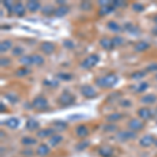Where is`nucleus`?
<instances>
[{
	"instance_id": "nucleus-1",
	"label": "nucleus",
	"mask_w": 157,
	"mask_h": 157,
	"mask_svg": "<svg viewBox=\"0 0 157 157\" xmlns=\"http://www.w3.org/2000/svg\"><path fill=\"white\" fill-rule=\"evenodd\" d=\"M118 81L117 75L114 73H109L104 77L95 78V84L101 88H112L116 85Z\"/></svg>"
},
{
	"instance_id": "nucleus-2",
	"label": "nucleus",
	"mask_w": 157,
	"mask_h": 157,
	"mask_svg": "<svg viewBox=\"0 0 157 157\" xmlns=\"http://www.w3.org/2000/svg\"><path fill=\"white\" fill-rule=\"evenodd\" d=\"M98 61H100V57L97 54H92L83 60V62L81 63V66L84 69H91V68L94 67L98 64Z\"/></svg>"
},
{
	"instance_id": "nucleus-3",
	"label": "nucleus",
	"mask_w": 157,
	"mask_h": 157,
	"mask_svg": "<svg viewBox=\"0 0 157 157\" xmlns=\"http://www.w3.org/2000/svg\"><path fill=\"white\" fill-rule=\"evenodd\" d=\"M75 97L73 94L69 92H64L58 98V103L60 104L63 107H67V106H70L75 103Z\"/></svg>"
},
{
	"instance_id": "nucleus-4",
	"label": "nucleus",
	"mask_w": 157,
	"mask_h": 157,
	"mask_svg": "<svg viewBox=\"0 0 157 157\" xmlns=\"http://www.w3.org/2000/svg\"><path fill=\"white\" fill-rule=\"evenodd\" d=\"M32 107L37 110H45L48 107V101L42 95H39V97L35 98L32 102Z\"/></svg>"
},
{
	"instance_id": "nucleus-5",
	"label": "nucleus",
	"mask_w": 157,
	"mask_h": 157,
	"mask_svg": "<svg viewBox=\"0 0 157 157\" xmlns=\"http://www.w3.org/2000/svg\"><path fill=\"white\" fill-rule=\"evenodd\" d=\"M81 93H82L83 97H85L86 98H93L98 95L97 91L91 85H83L80 88Z\"/></svg>"
},
{
	"instance_id": "nucleus-6",
	"label": "nucleus",
	"mask_w": 157,
	"mask_h": 157,
	"mask_svg": "<svg viewBox=\"0 0 157 157\" xmlns=\"http://www.w3.org/2000/svg\"><path fill=\"white\" fill-rule=\"evenodd\" d=\"M128 127H129V129H130L131 131L135 132V131L143 130L144 127H145V125H144V123L140 120H137V118H132V120L128 123Z\"/></svg>"
},
{
	"instance_id": "nucleus-7",
	"label": "nucleus",
	"mask_w": 157,
	"mask_h": 157,
	"mask_svg": "<svg viewBox=\"0 0 157 157\" xmlns=\"http://www.w3.org/2000/svg\"><path fill=\"white\" fill-rule=\"evenodd\" d=\"M136 137V133L133 131H121L117 133V138L121 141L129 140V139H134Z\"/></svg>"
},
{
	"instance_id": "nucleus-8",
	"label": "nucleus",
	"mask_w": 157,
	"mask_h": 157,
	"mask_svg": "<svg viewBox=\"0 0 157 157\" xmlns=\"http://www.w3.org/2000/svg\"><path fill=\"white\" fill-rule=\"evenodd\" d=\"M40 48H41V50H42L43 52H44V54L50 55V54H52V52H55L56 46H55L54 43H52V42H49V41H45V42H43L42 44H41Z\"/></svg>"
},
{
	"instance_id": "nucleus-9",
	"label": "nucleus",
	"mask_w": 157,
	"mask_h": 157,
	"mask_svg": "<svg viewBox=\"0 0 157 157\" xmlns=\"http://www.w3.org/2000/svg\"><path fill=\"white\" fill-rule=\"evenodd\" d=\"M154 143H155V137L153 135H146L139 140V145L144 148H148V147L153 145Z\"/></svg>"
},
{
	"instance_id": "nucleus-10",
	"label": "nucleus",
	"mask_w": 157,
	"mask_h": 157,
	"mask_svg": "<svg viewBox=\"0 0 157 157\" xmlns=\"http://www.w3.org/2000/svg\"><path fill=\"white\" fill-rule=\"evenodd\" d=\"M56 130L54 128H47V129H41V130L38 131L37 136L40 138H45L48 137V136H52L55 135Z\"/></svg>"
},
{
	"instance_id": "nucleus-11",
	"label": "nucleus",
	"mask_w": 157,
	"mask_h": 157,
	"mask_svg": "<svg viewBox=\"0 0 157 157\" xmlns=\"http://www.w3.org/2000/svg\"><path fill=\"white\" fill-rule=\"evenodd\" d=\"M98 154L102 157H111L113 155V149L109 146H103L98 150Z\"/></svg>"
},
{
	"instance_id": "nucleus-12",
	"label": "nucleus",
	"mask_w": 157,
	"mask_h": 157,
	"mask_svg": "<svg viewBox=\"0 0 157 157\" xmlns=\"http://www.w3.org/2000/svg\"><path fill=\"white\" fill-rule=\"evenodd\" d=\"M75 133H77V135L78 137L81 138H84L86 136H88V134H89V130H88V128L86 127L85 125H80L78 126L77 129H75Z\"/></svg>"
},
{
	"instance_id": "nucleus-13",
	"label": "nucleus",
	"mask_w": 157,
	"mask_h": 157,
	"mask_svg": "<svg viewBox=\"0 0 157 157\" xmlns=\"http://www.w3.org/2000/svg\"><path fill=\"white\" fill-rule=\"evenodd\" d=\"M150 47V44L146 41H140V42H137L135 45H134V52H143L147 50Z\"/></svg>"
},
{
	"instance_id": "nucleus-14",
	"label": "nucleus",
	"mask_w": 157,
	"mask_h": 157,
	"mask_svg": "<svg viewBox=\"0 0 157 157\" xmlns=\"http://www.w3.org/2000/svg\"><path fill=\"white\" fill-rule=\"evenodd\" d=\"M13 13H14V14H16L18 17H23L24 14H25V7L23 6V4H22V3L18 2V3L14 4V7H13Z\"/></svg>"
},
{
	"instance_id": "nucleus-15",
	"label": "nucleus",
	"mask_w": 157,
	"mask_h": 157,
	"mask_svg": "<svg viewBox=\"0 0 157 157\" xmlns=\"http://www.w3.org/2000/svg\"><path fill=\"white\" fill-rule=\"evenodd\" d=\"M138 115L143 120L148 121L152 117V111L149 108H140L138 110Z\"/></svg>"
},
{
	"instance_id": "nucleus-16",
	"label": "nucleus",
	"mask_w": 157,
	"mask_h": 157,
	"mask_svg": "<svg viewBox=\"0 0 157 157\" xmlns=\"http://www.w3.org/2000/svg\"><path fill=\"white\" fill-rule=\"evenodd\" d=\"M49 154V147L45 144H41L37 149V155L40 157H44Z\"/></svg>"
},
{
	"instance_id": "nucleus-17",
	"label": "nucleus",
	"mask_w": 157,
	"mask_h": 157,
	"mask_svg": "<svg viewBox=\"0 0 157 157\" xmlns=\"http://www.w3.org/2000/svg\"><path fill=\"white\" fill-rule=\"evenodd\" d=\"M100 43H101V46H102L104 49L111 50L112 48H114V45H113V43H112V39L103 38V39H101Z\"/></svg>"
},
{
	"instance_id": "nucleus-18",
	"label": "nucleus",
	"mask_w": 157,
	"mask_h": 157,
	"mask_svg": "<svg viewBox=\"0 0 157 157\" xmlns=\"http://www.w3.org/2000/svg\"><path fill=\"white\" fill-rule=\"evenodd\" d=\"M26 7H27V10H29V12L35 13V12H37L38 10H40L41 4H40L39 1H36V0H30V1L27 2Z\"/></svg>"
},
{
	"instance_id": "nucleus-19",
	"label": "nucleus",
	"mask_w": 157,
	"mask_h": 157,
	"mask_svg": "<svg viewBox=\"0 0 157 157\" xmlns=\"http://www.w3.org/2000/svg\"><path fill=\"white\" fill-rule=\"evenodd\" d=\"M3 124H6L7 127L11 129H16L17 127H19L20 121L18 118H16V117H10L9 120H6Z\"/></svg>"
},
{
	"instance_id": "nucleus-20",
	"label": "nucleus",
	"mask_w": 157,
	"mask_h": 157,
	"mask_svg": "<svg viewBox=\"0 0 157 157\" xmlns=\"http://www.w3.org/2000/svg\"><path fill=\"white\" fill-rule=\"evenodd\" d=\"M39 121H36L35 118H29V121H26V129L29 131H35L39 128Z\"/></svg>"
},
{
	"instance_id": "nucleus-21",
	"label": "nucleus",
	"mask_w": 157,
	"mask_h": 157,
	"mask_svg": "<svg viewBox=\"0 0 157 157\" xmlns=\"http://www.w3.org/2000/svg\"><path fill=\"white\" fill-rule=\"evenodd\" d=\"M68 12H69V7L66 6H61L58 7V9H56L55 16L56 17H63V16H65V15H67Z\"/></svg>"
},
{
	"instance_id": "nucleus-22",
	"label": "nucleus",
	"mask_w": 157,
	"mask_h": 157,
	"mask_svg": "<svg viewBox=\"0 0 157 157\" xmlns=\"http://www.w3.org/2000/svg\"><path fill=\"white\" fill-rule=\"evenodd\" d=\"M114 9H115V6H113V4L107 6H102L100 11H98V15H100V16H106V15L114 12Z\"/></svg>"
},
{
	"instance_id": "nucleus-23",
	"label": "nucleus",
	"mask_w": 157,
	"mask_h": 157,
	"mask_svg": "<svg viewBox=\"0 0 157 157\" xmlns=\"http://www.w3.org/2000/svg\"><path fill=\"white\" fill-rule=\"evenodd\" d=\"M141 103L144 104H153L157 101V97L154 94H146L141 98Z\"/></svg>"
},
{
	"instance_id": "nucleus-24",
	"label": "nucleus",
	"mask_w": 157,
	"mask_h": 157,
	"mask_svg": "<svg viewBox=\"0 0 157 157\" xmlns=\"http://www.w3.org/2000/svg\"><path fill=\"white\" fill-rule=\"evenodd\" d=\"M4 98H6L7 101H9L10 103H12V104H16V103H18L19 102V97L16 94V93H14V92H7L4 94Z\"/></svg>"
},
{
	"instance_id": "nucleus-25",
	"label": "nucleus",
	"mask_w": 157,
	"mask_h": 157,
	"mask_svg": "<svg viewBox=\"0 0 157 157\" xmlns=\"http://www.w3.org/2000/svg\"><path fill=\"white\" fill-rule=\"evenodd\" d=\"M54 129L56 131H63L67 129V124L63 121H54Z\"/></svg>"
},
{
	"instance_id": "nucleus-26",
	"label": "nucleus",
	"mask_w": 157,
	"mask_h": 157,
	"mask_svg": "<svg viewBox=\"0 0 157 157\" xmlns=\"http://www.w3.org/2000/svg\"><path fill=\"white\" fill-rule=\"evenodd\" d=\"M12 47V41L11 40H3L0 43V52H6Z\"/></svg>"
},
{
	"instance_id": "nucleus-27",
	"label": "nucleus",
	"mask_w": 157,
	"mask_h": 157,
	"mask_svg": "<svg viewBox=\"0 0 157 157\" xmlns=\"http://www.w3.org/2000/svg\"><path fill=\"white\" fill-rule=\"evenodd\" d=\"M55 12H56V9L52 6H50V4H47V6H45L42 9V14L44 15V16H52V15H55Z\"/></svg>"
},
{
	"instance_id": "nucleus-28",
	"label": "nucleus",
	"mask_w": 157,
	"mask_h": 157,
	"mask_svg": "<svg viewBox=\"0 0 157 157\" xmlns=\"http://www.w3.org/2000/svg\"><path fill=\"white\" fill-rule=\"evenodd\" d=\"M19 62L21 63V64L25 65V66H29V65L34 64V61H33L32 56H23V57L20 58Z\"/></svg>"
},
{
	"instance_id": "nucleus-29",
	"label": "nucleus",
	"mask_w": 157,
	"mask_h": 157,
	"mask_svg": "<svg viewBox=\"0 0 157 157\" xmlns=\"http://www.w3.org/2000/svg\"><path fill=\"white\" fill-rule=\"evenodd\" d=\"M21 144L24 146H32L37 144V139L34 137H30V136H25L21 139Z\"/></svg>"
},
{
	"instance_id": "nucleus-30",
	"label": "nucleus",
	"mask_w": 157,
	"mask_h": 157,
	"mask_svg": "<svg viewBox=\"0 0 157 157\" xmlns=\"http://www.w3.org/2000/svg\"><path fill=\"white\" fill-rule=\"evenodd\" d=\"M62 140H63V137H62V136L59 135V134H55V135H52V137H50V139H49V144H50L52 146H58Z\"/></svg>"
},
{
	"instance_id": "nucleus-31",
	"label": "nucleus",
	"mask_w": 157,
	"mask_h": 157,
	"mask_svg": "<svg viewBox=\"0 0 157 157\" xmlns=\"http://www.w3.org/2000/svg\"><path fill=\"white\" fill-rule=\"evenodd\" d=\"M107 26H108V29L110 30H112L113 33H117V32H120V30L121 29V25L116 23L115 21H109L107 23Z\"/></svg>"
},
{
	"instance_id": "nucleus-32",
	"label": "nucleus",
	"mask_w": 157,
	"mask_h": 157,
	"mask_svg": "<svg viewBox=\"0 0 157 157\" xmlns=\"http://www.w3.org/2000/svg\"><path fill=\"white\" fill-rule=\"evenodd\" d=\"M121 117H123V114H121V113H118V112H114V113H112V114L107 116V121L109 123H113V121H120Z\"/></svg>"
},
{
	"instance_id": "nucleus-33",
	"label": "nucleus",
	"mask_w": 157,
	"mask_h": 157,
	"mask_svg": "<svg viewBox=\"0 0 157 157\" xmlns=\"http://www.w3.org/2000/svg\"><path fill=\"white\" fill-rule=\"evenodd\" d=\"M29 73H30V69L29 68H26V67H22V68H19L18 70L16 71V75L17 77H25Z\"/></svg>"
},
{
	"instance_id": "nucleus-34",
	"label": "nucleus",
	"mask_w": 157,
	"mask_h": 157,
	"mask_svg": "<svg viewBox=\"0 0 157 157\" xmlns=\"http://www.w3.org/2000/svg\"><path fill=\"white\" fill-rule=\"evenodd\" d=\"M147 75V70H138V71H135L131 75V78L133 80H138V78H144L145 75Z\"/></svg>"
},
{
	"instance_id": "nucleus-35",
	"label": "nucleus",
	"mask_w": 157,
	"mask_h": 157,
	"mask_svg": "<svg viewBox=\"0 0 157 157\" xmlns=\"http://www.w3.org/2000/svg\"><path fill=\"white\" fill-rule=\"evenodd\" d=\"M33 61H34V64L38 65V66H40V65H42L43 63H44V59H43L42 56L40 55H33Z\"/></svg>"
},
{
	"instance_id": "nucleus-36",
	"label": "nucleus",
	"mask_w": 157,
	"mask_h": 157,
	"mask_svg": "<svg viewBox=\"0 0 157 157\" xmlns=\"http://www.w3.org/2000/svg\"><path fill=\"white\" fill-rule=\"evenodd\" d=\"M57 78L63 81H70V80H72V75L66 73V72H60L57 75Z\"/></svg>"
},
{
	"instance_id": "nucleus-37",
	"label": "nucleus",
	"mask_w": 157,
	"mask_h": 157,
	"mask_svg": "<svg viewBox=\"0 0 157 157\" xmlns=\"http://www.w3.org/2000/svg\"><path fill=\"white\" fill-rule=\"evenodd\" d=\"M80 9L82 11H89L92 9V3L90 1H82L80 3Z\"/></svg>"
},
{
	"instance_id": "nucleus-38",
	"label": "nucleus",
	"mask_w": 157,
	"mask_h": 157,
	"mask_svg": "<svg viewBox=\"0 0 157 157\" xmlns=\"http://www.w3.org/2000/svg\"><path fill=\"white\" fill-rule=\"evenodd\" d=\"M125 29H127L128 32L132 33V34H136L137 32H139L138 27L135 26V25L131 24V23H126L125 24Z\"/></svg>"
},
{
	"instance_id": "nucleus-39",
	"label": "nucleus",
	"mask_w": 157,
	"mask_h": 157,
	"mask_svg": "<svg viewBox=\"0 0 157 157\" xmlns=\"http://www.w3.org/2000/svg\"><path fill=\"white\" fill-rule=\"evenodd\" d=\"M148 87H149V84L147 82H143V83H140L139 85H137L135 87V90L137 91V92H144L146 89H148Z\"/></svg>"
},
{
	"instance_id": "nucleus-40",
	"label": "nucleus",
	"mask_w": 157,
	"mask_h": 157,
	"mask_svg": "<svg viewBox=\"0 0 157 157\" xmlns=\"http://www.w3.org/2000/svg\"><path fill=\"white\" fill-rule=\"evenodd\" d=\"M88 146H89V141L84 140V141H82V143H78V145H77V147H75V150L83 151V150H85Z\"/></svg>"
},
{
	"instance_id": "nucleus-41",
	"label": "nucleus",
	"mask_w": 157,
	"mask_h": 157,
	"mask_svg": "<svg viewBox=\"0 0 157 157\" xmlns=\"http://www.w3.org/2000/svg\"><path fill=\"white\" fill-rule=\"evenodd\" d=\"M43 84L45 86H48V87H58L59 83H58V81L55 80H44L43 81Z\"/></svg>"
},
{
	"instance_id": "nucleus-42",
	"label": "nucleus",
	"mask_w": 157,
	"mask_h": 157,
	"mask_svg": "<svg viewBox=\"0 0 157 157\" xmlns=\"http://www.w3.org/2000/svg\"><path fill=\"white\" fill-rule=\"evenodd\" d=\"M112 43H113V45H114V47H115V46H121V45L124 43V39H123L121 37L115 36V37H113Z\"/></svg>"
},
{
	"instance_id": "nucleus-43",
	"label": "nucleus",
	"mask_w": 157,
	"mask_h": 157,
	"mask_svg": "<svg viewBox=\"0 0 157 157\" xmlns=\"http://www.w3.org/2000/svg\"><path fill=\"white\" fill-rule=\"evenodd\" d=\"M12 54L13 56H16V57H18V56H21L22 54H23V48L20 46H16L14 47L12 50Z\"/></svg>"
},
{
	"instance_id": "nucleus-44",
	"label": "nucleus",
	"mask_w": 157,
	"mask_h": 157,
	"mask_svg": "<svg viewBox=\"0 0 157 157\" xmlns=\"http://www.w3.org/2000/svg\"><path fill=\"white\" fill-rule=\"evenodd\" d=\"M63 45L68 49H72L73 47H75V43H73L71 40H64V41H63Z\"/></svg>"
},
{
	"instance_id": "nucleus-45",
	"label": "nucleus",
	"mask_w": 157,
	"mask_h": 157,
	"mask_svg": "<svg viewBox=\"0 0 157 157\" xmlns=\"http://www.w3.org/2000/svg\"><path fill=\"white\" fill-rule=\"evenodd\" d=\"M10 64H11V60L9 58H1L0 59V65L2 67H7Z\"/></svg>"
},
{
	"instance_id": "nucleus-46",
	"label": "nucleus",
	"mask_w": 157,
	"mask_h": 157,
	"mask_svg": "<svg viewBox=\"0 0 157 157\" xmlns=\"http://www.w3.org/2000/svg\"><path fill=\"white\" fill-rule=\"evenodd\" d=\"M3 6L6 7L7 11H9V14L11 15V13L13 12V7H14L13 2L12 1H3Z\"/></svg>"
},
{
	"instance_id": "nucleus-47",
	"label": "nucleus",
	"mask_w": 157,
	"mask_h": 157,
	"mask_svg": "<svg viewBox=\"0 0 157 157\" xmlns=\"http://www.w3.org/2000/svg\"><path fill=\"white\" fill-rule=\"evenodd\" d=\"M132 9L134 10L135 12H143L145 10V6L140 3H134L132 6Z\"/></svg>"
},
{
	"instance_id": "nucleus-48",
	"label": "nucleus",
	"mask_w": 157,
	"mask_h": 157,
	"mask_svg": "<svg viewBox=\"0 0 157 157\" xmlns=\"http://www.w3.org/2000/svg\"><path fill=\"white\" fill-rule=\"evenodd\" d=\"M146 70H147V72L157 71V63H154V64L149 65V66L146 68Z\"/></svg>"
},
{
	"instance_id": "nucleus-49",
	"label": "nucleus",
	"mask_w": 157,
	"mask_h": 157,
	"mask_svg": "<svg viewBox=\"0 0 157 157\" xmlns=\"http://www.w3.org/2000/svg\"><path fill=\"white\" fill-rule=\"evenodd\" d=\"M120 105L123 106V107H130V106L132 105V103H131V101H129V100H123V101H121Z\"/></svg>"
},
{
	"instance_id": "nucleus-50",
	"label": "nucleus",
	"mask_w": 157,
	"mask_h": 157,
	"mask_svg": "<svg viewBox=\"0 0 157 157\" xmlns=\"http://www.w3.org/2000/svg\"><path fill=\"white\" fill-rule=\"evenodd\" d=\"M113 6H127V3H126L125 1L115 0V1H113Z\"/></svg>"
},
{
	"instance_id": "nucleus-51",
	"label": "nucleus",
	"mask_w": 157,
	"mask_h": 157,
	"mask_svg": "<svg viewBox=\"0 0 157 157\" xmlns=\"http://www.w3.org/2000/svg\"><path fill=\"white\" fill-rule=\"evenodd\" d=\"M104 130H105V131H115V130H116V126H114V125H108V126H105Z\"/></svg>"
},
{
	"instance_id": "nucleus-52",
	"label": "nucleus",
	"mask_w": 157,
	"mask_h": 157,
	"mask_svg": "<svg viewBox=\"0 0 157 157\" xmlns=\"http://www.w3.org/2000/svg\"><path fill=\"white\" fill-rule=\"evenodd\" d=\"M33 150H30V149H26V150H23L22 151V155L24 156H33Z\"/></svg>"
},
{
	"instance_id": "nucleus-53",
	"label": "nucleus",
	"mask_w": 157,
	"mask_h": 157,
	"mask_svg": "<svg viewBox=\"0 0 157 157\" xmlns=\"http://www.w3.org/2000/svg\"><path fill=\"white\" fill-rule=\"evenodd\" d=\"M0 109H1V110H0V111H1V112H4V111H6V107L3 105V103H1V104H0Z\"/></svg>"
},
{
	"instance_id": "nucleus-54",
	"label": "nucleus",
	"mask_w": 157,
	"mask_h": 157,
	"mask_svg": "<svg viewBox=\"0 0 157 157\" xmlns=\"http://www.w3.org/2000/svg\"><path fill=\"white\" fill-rule=\"evenodd\" d=\"M152 33H153V35H155V36H157V26H155L153 29H152Z\"/></svg>"
},
{
	"instance_id": "nucleus-55",
	"label": "nucleus",
	"mask_w": 157,
	"mask_h": 157,
	"mask_svg": "<svg viewBox=\"0 0 157 157\" xmlns=\"http://www.w3.org/2000/svg\"><path fill=\"white\" fill-rule=\"evenodd\" d=\"M58 3H59V4H61V6H64V3H65V2L64 1H62V0H58Z\"/></svg>"
},
{
	"instance_id": "nucleus-56",
	"label": "nucleus",
	"mask_w": 157,
	"mask_h": 157,
	"mask_svg": "<svg viewBox=\"0 0 157 157\" xmlns=\"http://www.w3.org/2000/svg\"><path fill=\"white\" fill-rule=\"evenodd\" d=\"M154 144H155V146L157 147V139H155V143H154Z\"/></svg>"
},
{
	"instance_id": "nucleus-57",
	"label": "nucleus",
	"mask_w": 157,
	"mask_h": 157,
	"mask_svg": "<svg viewBox=\"0 0 157 157\" xmlns=\"http://www.w3.org/2000/svg\"><path fill=\"white\" fill-rule=\"evenodd\" d=\"M154 21H155V22H157V16L155 17V19H154Z\"/></svg>"
},
{
	"instance_id": "nucleus-58",
	"label": "nucleus",
	"mask_w": 157,
	"mask_h": 157,
	"mask_svg": "<svg viewBox=\"0 0 157 157\" xmlns=\"http://www.w3.org/2000/svg\"><path fill=\"white\" fill-rule=\"evenodd\" d=\"M156 80H157V75H156Z\"/></svg>"
},
{
	"instance_id": "nucleus-59",
	"label": "nucleus",
	"mask_w": 157,
	"mask_h": 157,
	"mask_svg": "<svg viewBox=\"0 0 157 157\" xmlns=\"http://www.w3.org/2000/svg\"><path fill=\"white\" fill-rule=\"evenodd\" d=\"M156 113H157V108H156Z\"/></svg>"
}]
</instances>
